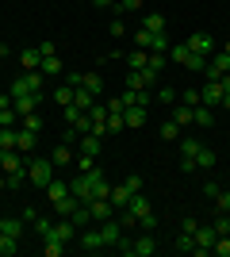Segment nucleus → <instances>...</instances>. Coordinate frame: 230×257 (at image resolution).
<instances>
[{
	"label": "nucleus",
	"instance_id": "1",
	"mask_svg": "<svg viewBox=\"0 0 230 257\" xmlns=\"http://www.w3.org/2000/svg\"><path fill=\"white\" fill-rule=\"evenodd\" d=\"M69 192L81 200V204H88L92 196H108L111 192V184H108V177H104V169H88V173H77L73 181H69Z\"/></svg>",
	"mask_w": 230,
	"mask_h": 257
},
{
	"label": "nucleus",
	"instance_id": "2",
	"mask_svg": "<svg viewBox=\"0 0 230 257\" xmlns=\"http://www.w3.org/2000/svg\"><path fill=\"white\" fill-rule=\"evenodd\" d=\"M50 181H54V161L50 158H27V184L46 188Z\"/></svg>",
	"mask_w": 230,
	"mask_h": 257
},
{
	"label": "nucleus",
	"instance_id": "3",
	"mask_svg": "<svg viewBox=\"0 0 230 257\" xmlns=\"http://www.w3.org/2000/svg\"><path fill=\"white\" fill-rule=\"evenodd\" d=\"M169 62H180L184 69H203V65H207V58L192 54V50H188V43H176V46H169Z\"/></svg>",
	"mask_w": 230,
	"mask_h": 257
},
{
	"label": "nucleus",
	"instance_id": "4",
	"mask_svg": "<svg viewBox=\"0 0 230 257\" xmlns=\"http://www.w3.org/2000/svg\"><path fill=\"white\" fill-rule=\"evenodd\" d=\"M69 85H77V88H85V92H104V77L96 73V69H81V73H69Z\"/></svg>",
	"mask_w": 230,
	"mask_h": 257
},
{
	"label": "nucleus",
	"instance_id": "5",
	"mask_svg": "<svg viewBox=\"0 0 230 257\" xmlns=\"http://www.w3.org/2000/svg\"><path fill=\"white\" fill-rule=\"evenodd\" d=\"M88 131L92 135H100V139H108V104H92L88 107Z\"/></svg>",
	"mask_w": 230,
	"mask_h": 257
},
{
	"label": "nucleus",
	"instance_id": "6",
	"mask_svg": "<svg viewBox=\"0 0 230 257\" xmlns=\"http://www.w3.org/2000/svg\"><path fill=\"white\" fill-rule=\"evenodd\" d=\"M88 215H92V223H104V219H115V207H111V200L108 196H92L88 200Z\"/></svg>",
	"mask_w": 230,
	"mask_h": 257
},
{
	"label": "nucleus",
	"instance_id": "7",
	"mask_svg": "<svg viewBox=\"0 0 230 257\" xmlns=\"http://www.w3.org/2000/svg\"><path fill=\"white\" fill-rule=\"evenodd\" d=\"M153 253H157V238L150 230H142V238H134L131 249H127V257H153Z\"/></svg>",
	"mask_w": 230,
	"mask_h": 257
},
{
	"label": "nucleus",
	"instance_id": "8",
	"mask_svg": "<svg viewBox=\"0 0 230 257\" xmlns=\"http://www.w3.org/2000/svg\"><path fill=\"white\" fill-rule=\"evenodd\" d=\"M188 50L199 54V58H211V54H215V43H211V35L196 31V35H188Z\"/></svg>",
	"mask_w": 230,
	"mask_h": 257
},
{
	"label": "nucleus",
	"instance_id": "9",
	"mask_svg": "<svg viewBox=\"0 0 230 257\" xmlns=\"http://www.w3.org/2000/svg\"><path fill=\"white\" fill-rule=\"evenodd\" d=\"M222 96L226 92H222L219 81H207V85L199 88V104H207V107H222Z\"/></svg>",
	"mask_w": 230,
	"mask_h": 257
},
{
	"label": "nucleus",
	"instance_id": "10",
	"mask_svg": "<svg viewBox=\"0 0 230 257\" xmlns=\"http://www.w3.org/2000/svg\"><path fill=\"white\" fill-rule=\"evenodd\" d=\"M100 238H104V246H119L123 223H119V219H104V223H100Z\"/></svg>",
	"mask_w": 230,
	"mask_h": 257
},
{
	"label": "nucleus",
	"instance_id": "11",
	"mask_svg": "<svg viewBox=\"0 0 230 257\" xmlns=\"http://www.w3.org/2000/svg\"><path fill=\"white\" fill-rule=\"evenodd\" d=\"M77 246L85 249V253H96V249H104V238H100V230H81V234H77Z\"/></svg>",
	"mask_w": 230,
	"mask_h": 257
},
{
	"label": "nucleus",
	"instance_id": "12",
	"mask_svg": "<svg viewBox=\"0 0 230 257\" xmlns=\"http://www.w3.org/2000/svg\"><path fill=\"white\" fill-rule=\"evenodd\" d=\"M100 146H104V139H100V135H92V131H85V135L77 139V154H92V158H96Z\"/></svg>",
	"mask_w": 230,
	"mask_h": 257
},
{
	"label": "nucleus",
	"instance_id": "13",
	"mask_svg": "<svg viewBox=\"0 0 230 257\" xmlns=\"http://www.w3.org/2000/svg\"><path fill=\"white\" fill-rule=\"evenodd\" d=\"M215 226H196V253H211V246H215Z\"/></svg>",
	"mask_w": 230,
	"mask_h": 257
},
{
	"label": "nucleus",
	"instance_id": "14",
	"mask_svg": "<svg viewBox=\"0 0 230 257\" xmlns=\"http://www.w3.org/2000/svg\"><path fill=\"white\" fill-rule=\"evenodd\" d=\"M12 107H16V115H31V111H39V96H31V92H23V96H12Z\"/></svg>",
	"mask_w": 230,
	"mask_h": 257
},
{
	"label": "nucleus",
	"instance_id": "15",
	"mask_svg": "<svg viewBox=\"0 0 230 257\" xmlns=\"http://www.w3.org/2000/svg\"><path fill=\"white\" fill-rule=\"evenodd\" d=\"M35 146H39V135H35V131H27V127L16 131V150L20 154H35Z\"/></svg>",
	"mask_w": 230,
	"mask_h": 257
},
{
	"label": "nucleus",
	"instance_id": "16",
	"mask_svg": "<svg viewBox=\"0 0 230 257\" xmlns=\"http://www.w3.org/2000/svg\"><path fill=\"white\" fill-rule=\"evenodd\" d=\"M43 253L46 257H62V253H66V242H62L54 230H46V234H43Z\"/></svg>",
	"mask_w": 230,
	"mask_h": 257
},
{
	"label": "nucleus",
	"instance_id": "17",
	"mask_svg": "<svg viewBox=\"0 0 230 257\" xmlns=\"http://www.w3.org/2000/svg\"><path fill=\"white\" fill-rule=\"evenodd\" d=\"M77 207H81V200H77L73 192H69V196H62V200H54V215H58V219H69V215H73Z\"/></svg>",
	"mask_w": 230,
	"mask_h": 257
},
{
	"label": "nucleus",
	"instance_id": "18",
	"mask_svg": "<svg viewBox=\"0 0 230 257\" xmlns=\"http://www.w3.org/2000/svg\"><path fill=\"white\" fill-rule=\"evenodd\" d=\"M173 119L180 123V127H188V123H196V107L184 104V100H176V104H173Z\"/></svg>",
	"mask_w": 230,
	"mask_h": 257
},
{
	"label": "nucleus",
	"instance_id": "19",
	"mask_svg": "<svg viewBox=\"0 0 230 257\" xmlns=\"http://www.w3.org/2000/svg\"><path fill=\"white\" fill-rule=\"evenodd\" d=\"M131 188H127V184H115V188H111V192H108V200H111V207H115V211H123V207H127V204H131Z\"/></svg>",
	"mask_w": 230,
	"mask_h": 257
},
{
	"label": "nucleus",
	"instance_id": "20",
	"mask_svg": "<svg viewBox=\"0 0 230 257\" xmlns=\"http://www.w3.org/2000/svg\"><path fill=\"white\" fill-rule=\"evenodd\" d=\"M123 62H127V69H146V62H150V50H138V46H134L131 54H123Z\"/></svg>",
	"mask_w": 230,
	"mask_h": 257
},
{
	"label": "nucleus",
	"instance_id": "21",
	"mask_svg": "<svg viewBox=\"0 0 230 257\" xmlns=\"http://www.w3.org/2000/svg\"><path fill=\"white\" fill-rule=\"evenodd\" d=\"M123 123H127V127H146V107H127V111H123Z\"/></svg>",
	"mask_w": 230,
	"mask_h": 257
},
{
	"label": "nucleus",
	"instance_id": "22",
	"mask_svg": "<svg viewBox=\"0 0 230 257\" xmlns=\"http://www.w3.org/2000/svg\"><path fill=\"white\" fill-rule=\"evenodd\" d=\"M43 192H46V200L54 204V200H62V196H69V181H50Z\"/></svg>",
	"mask_w": 230,
	"mask_h": 257
},
{
	"label": "nucleus",
	"instance_id": "23",
	"mask_svg": "<svg viewBox=\"0 0 230 257\" xmlns=\"http://www.w3.org/2000/svg\"><path fill=\"white\" fill-rule=\"evenodd\" d=\"M169 46H173V43H169V35L157 31V35H150V46H146V50H150V54H169Z\"/></svg>",
	"mask_w": 230,
	"mask_h": 257
},
{
	"label": "nucleus",
	"instance_id": "24",
	"mask_svg": "<svg viewBox=\"0 0 230 257\" xmlns=\"http://www.w3.org/2000/svg\"><path fill=\"white\" fill-rule=\"evenodd\" d=\"M20 62H23V73H27V69H39V65H43V54H39V46L23 50V54H20Z\"/></svg>",
	"mask_w": 230,
	"mask_h": 257
},
{
	"label": "nucleus",
	"instance_id": "25",
	"mask_svg": "<svg viewBox=\"0 0 230 257\" xmlns=\"http://www.w3.org/2000/svg\"><path fill=\"white\" fill-rule=\"evenodd\" d=\"M173 249L176 253H196V234H184V230H180L176 242H173Z\"/></svg>",
	"mask_w": 230,
	"mask_h": 257
},
{
	"label": "nucleus",
	"instance_id": "26",
	"mask_svg": "<svg viewBox=\"0 0 230 257\" xmlns=\"http://www.w3.org/2000/svg\"><path fill=\"white\" fill-rule=\"evenodd\" d=\"M73 92H77V85H69V81H66V85L54 88V100H58L62 107H69V104H73Z\"/></svg>",
	"mask_w": 230,
	"mask_h": 257
},
{
	"label": "nucleus",
	"instance_id": "27",
	"mask_svg": "<svg viewBox=\"0 0 230 257\" xmlns=\"http://www.w3.org/2000/svg\"><path fill=\"white\" fill-rule=\"evenodd\" d=\"M142 27H146V31H153V35H157V31H165V16H161V12H146Z\"/></svg>",
	"mask_w": 230,
	"mask_h": 257
},
{
	"label": "nucleus",
	"instance_id": "28",
	"mask_svg": "<svg viewBox=\"0 0 230 257\" xmlns=\"http://www.w3.org/2000/svg\"><path fill=\"white\" fill-rule=\"evenodd\" d=\"M196 169H215V150H207V146H199V154H196Z\"/></svg>",
	"mask_w": 230,
	"mask_h": 257
},
{
	"label": "nucleus",
	"instance_id": "29",
	"mask_svg": "<svg viewBox=\"0 0 230 257\" xmlns=\"http://www.w3.org/2000/svg\"><path fill=\"white\" fill-rule=\"evenodd\" d=\"M39 73H43V77H58V73H62V62H58V54L43 58V65H39Z\"/></svg>",
	"mask_w": 230,
	"mask_h": 257
},
{
	"label": "nucleus",
	"instance_id": "30",
	"mask_svg": "<svg viewBox=\"0 0 230 257\" xmlns=\"http://www.w3.org/2000/svg\"><path fill=\"white\" fill-rule=\"evenodd\" d=\"M111 8H115V20H123L127 12H138V8H142V0H115Z\"/></svg>",
	"mask_w": 230,
	"mask_h": 257
},
{
	"label": "nucleus",
	"instance_id": "31",
	"mask_svg": "<svg viewBox=\"0 0 230 257\" xmlns=\"http://www.w3.org/2000/svg\"><path fill=\"white\" fill-rule=\"evenodd\" d=\"M77 158V150H73V146H69V142H62V146H58V150H54V165H69V161H73Z\"/></svg>",
	"mask_w": 230,
	"mask_h": 257
},
{
	"label": "nucleus",
	"instance_id": "32",
	"mask_svg": "<svg viewBox=\"0 0 230 257\" xmlns=\"http://www.w3.org/2000/svg\"><path fill=\"white\" fill-rule=\"evenodd\" d=\"M16 249H20V238H12V234H4V230H0V257H12Z\"/></svg>",
	"mask_w": 230,
	"mask_h": 257
},
{
	"label": "nucleus",
	"instance_id": "33",
	"mask_svg": "<svg viewBox=\"0 0 230 257\" xmlns=\"http://www.w3.org/2000/svg\"><path fill=\"white\" fill-rule=\"evenodd\" d=\"M0 230L12 238H23V219H0Z\"/></svg>",
	"mask_w": 230,
	"mask_h": 257
},
{
	"label": "nucleus",
	"instance_id": "34",
	"mask_svg": "<svg viewBox=\"0 0 230 257\" xmlns=\"http://www.w3.org/2000/svg\"><path fill=\"white\" fill-rule=\"evenodd\" d=\"M16 131L20 127H0V150H16Z\"/></svg>",
	"mask_w": 230,
	"mask_h": 257
},
{
	"label": "nucleus",
	"instance_id": "35",
	"mask_svg": "<svg viewBox=\"0 0 230 257\" xmlns=\"http://www.w3.org/2000/svg\"><path fill=\"white\" fill-rule=\"evenodd\" d=\"M73 104L81 107V111H88V107L96 104V96H92V92H85V88H77V92H73Z\"/></svg>",
	"mask_w": 230,
	"mask_h": 257
},
{
	"label": "nucleus",
	"instance_id": "36",
	"mask_svg": "<svg viewBox=\"0 0 230 257\" xmlns=\"http://www.w3.org/2000/svg\"><path fill=\"white\" fill-rule=\"evenodd\" d=\"M161 139H165V142H176V139H180V123H176V119L161 123Z\"/></svg>",
	"mask_w": 230,
	"mask_h": 257
},
{
	"label": "nucleus",
	"instance_id": "37",
	"mask_svg": "<svg viewBox=\"0 0 230 257\" xmlns=\"http://www.w3.org/2000/svg\"><path fill=\"white\" fill-rule=\"evenodd\" d=\"M215 123V115H211L207 104H196V127H211Z\"/></svg>",
	"mask_w": 230,
	"mask_h": 257
},
{
	"label": "nucleus",
	"instance_id": "38",
	"mask_svg": "<svg viewBox=\"0 0 230 257\" xmlns=\"http://www.w3.org/2000/svg\"><path fill=\"white\" fill-rule=\"evenodd\" d=\"M69 219H73V223H77V230H85V226H88V223H92V215H88V207H85V204L77 207V211H73V215H69Z\"/></svg>",
	"mask_w": 230,
	"mask_h": 257
},
{
	"label": "nucleus",
	"instance_id": "39",
	"mask_svg": "<svg viewBox=\"0 0 230 257\" xmlns=\"http://www.w3.org/2000/svg\"><path fill=\"white\" fill-rule=\"evenodd\" d=\"M20 127H27V131H35V135H39V131H43V115H39V111H31V115L20 119Z\"/></svg>",
	"mask_w": 230,
	"mask_h": 257
},
{
	"label": "nucleus",
	"instance_id": "40",
	"mask_svg": "<svg viewBox=\"0 0 230 257\" xmlns=\"http://www.w3.org/2000/svg\"><path fill=\"white\" fill-rule=\"evenodd\" d=\"M153 92H157V100H161V104H176V96H180V92H176V88H169V85H157Z\"/></svg>",
	"mask_w": 230,
	"mask_h": 257
},
{
	"label": "nucleus",
	"instance_id": "41",
	"mask_svg": "<svg viewBox=\"0 0 230 257\" xmlns=\"http://www.w3.org/2000/svg\"><path fill=\"white\" fill-rule=\"evenodd\" d=\"M176 150H180V158H196V154H199V142L196 139H180Z\"/></svg>",
	"mask_w": 230,
	"mask_h": 257
},
{
	"label": "nucleus",
	"instance_id": "42",
	"mask_svg": "<svg viewBox=\"0 0 230 257\" xmlns=\"http://www.w3.org/2000/svg\"><path fill=\"white\" fill-rule=\"evenodd\" d=\"M108 131H111V135L127 131V123H123V111H108Z\"/></svg>",
	"mask_w": 230,
	"mask_h": 257
},
{
	"label": "nucleus",
	"instance_id": "43",
	"mask_svg": "<svg viewBox=\"0 0 230 257\" xmlns=\"http://www.w3.org/2000/svg\"><path fill=\"white\" fill-rule=\"evenodd\" d=\"M211 253H219V257H230V234H219V238H215V246H211Z\"/></svg>",
	"mask_w": 230,
	"mask_h": 257
},
{
	"label": "nucleus",
	"instance_id": "44",
	"mask_svg": "<svg viewBox=\"0 0 230 257\" xmlns=\"http://www.w3.org/2000/svg\"><path fill=\"white\" fill-rule=\"evenodd\" d=\"M77 173H88V169H96V158H92V154H77Z\"/></svg>",
	"mask_w": 230,
	"mask_h": 257
},
{
	"label": "nucleus",
	"instance_id": "45",
	"mask_svg": "<svg viewBox=\"0 0 230 257\" xmlns=\"http://www.w3.org/2000/svg\"><path fill=\"white\" fill-rule=\"evenodd\" d=\"M146 65H150V69H157V73H161L165 65H169V54H150V62H146Z\"/></svg>",
	"mask_w": 230,
	"mask_h": 257
},
{
	"label": "nucleus",
	"instance_id": "46",
	"mask_svg": "<svg viewBox=\"0 0 230 257\" xmlns=\"http://www.w3.org/2000/svg\"><path fill=\"white\" fill-rule=\"evenodd\" d=\"M211 226H215V234H230V215H222V211H219V219H215Z\"/></svg>",
	"mask_w": 230,
	"mask_h": 257
},
{
	"label": "nucleus",
	"instance_id": "47",
	"mask_svg": "<svg viewBox=\"0 0 230 257\" xmlns=\"http://www.w3.org/2000/svg\"><path fill=\"white\" fill-rule=\"evenodd\" d=\"M215 207H219L222 215H230V192H226V188H222V192L215 196Z\"/></svg>",
	"mask_w": 230,
	"mask_h": 257
},
{
	"label": "nucleus",
	"instance_id": "48",
	"mask_svg": "<svg viewBox=\"0 0 230 257\" xmlns=\"http://www.w3.org/2000/svg\"><path fill=\"white\" fill-rule=\"evenodd\" d=\"M180 100L196 107V104H199V88H180Z\"/></svg>",
	"mask_w": 230,
	"mask_h": 257
},
{
	"label": "nucleus",
	"instance_id": "49",
	"mask_svg": "<svg viewBox=\"0 0 230 257\" xmlns=\"http://www.w3.org/2000/svg\"><path fill=\"white\" fill-rule=\"evenodd\" d=\"M27 184V169L23 173H8V188H23Z\"/></svg>",
	"mask_w": 230,
	"mask_h": 257
},
{
	"label": "nucleus",
	"instance_id": "50",
	"mask_svg": "<svg viewBox=\"0 0 230 257\" xmlns=\"http://www.w3.org/2000/svg\"><path fill=\"white\" fill-rule=\"evenodd\" d=\"M50 226H54L50 219H43V215H35V234H39V238H43L46 230H50Z\"/></svg>",
	"mask_w": 230,
	"mask_h": 257
},
{
	"label": "nucleus",
	"instance_id": "51",
	"mask_svg": "<svg viewBox=\"0 0 230 257\" xmlns=\"http://www.w3.org/2000/svg\"><path fill=\"white\" fill-rule=\"evenodd\" d=\"M123 184H127V188H131V192H142V177H138V173H131V177H127V181H123Z\"/></svg>",
	"mask_w": 230,
	"mask_h": 257
},
{
	"label": "nucleus",
	"instance_id": "52",
	"mask_svg": "<svg viewBox=\"0 0 230 257\" xmlns=\"http://www.w3.org/2000/svg\"><path fill=\"white\" fill-rule=\"evenodd\" d=\"M138 226H142V230H150V234H153V226H157V215H142V219H138Z\"/></svg>",
	"mask_w": 230,
	"mask_h": 257
},
{
	"label": "nucleus",
	"instance_id": "53",
	"mask_svg": "<svg viewBox=\"0 0 230 257\" xmlns=\"http://www.w3.org/2000/svg\"><path fill=\"white\" fill-rule=\"evenodd\" d=\"M196 219H192V215H184V223H180V230H184V234H196Z\"/></svg>",
	"mask_w": 230,
	"mask_h": 257
},
{
	"label": "nucleus",
	"instance_id": "54",
	"mask_svg": "<svg viewBox=\"0 0 230 257\" xmlns=\"http://www.w3.org/2000/svg\"><path fill=\"white\" fill-rule=\"evenodd\" d=\"M222 192V188H219V184H215V181H207V184H203V196H207V200H215V196H219Z\"/></svg>",
	"mask_w": 230,
	"mask_h": 257
},
{
	"label": "nucleus",
	"instance_id": "55",
	"mask_svg": "<svg viewBox=\"0 0 230 257\" xmlns=\"http://www.w3.org/2000/svg\"><path fill=\"white\" fill-rule=\"evenodd\" d=\"M180 173H196V158H180Z\"/></svg>",
	"mask_w": 230,
	"mask_h": 257
},
{
	"label": "nucleus",
	"instance_id": "56",
	"mask_svg": "<svg viewBox=\"0 0 230 257\" xmlns=\"http://www.w3.org/2000/svg\"><path fill=\"white\" fill-rule=\"evenodd\" d=\"M123 107H127V104H123V96H111L108 100V111H123Z\"/></svg>",
	"mask_w": 230,
	"mask_h": 257
},
{
	"label": "nucleus",
	"instance_id": "57",
	"mask_svg": "<svg viewBox=\"0 0 230 257\" xmlns=\"http://www.w3.org/2000/svg\"><path fill=\"white\" fill-rule=\"evenodd\" d=\"M111 35L119 39V35H127V27H123V20H111Z\"/></svg>",
	"mask_w": 230,
	"mask_h": 257
},
{
	"label": "nucleus",
	"instance_id": "58",
	"mask_svg": "<svg viewBox=\"0 0 230 257\" xmlns=\"http://www.w3.org/2000/svg\"><path fill=\"white\" fill-rule=\"evenodd\" d=\"M39 54H43V58H50V54H58V50H54V43H39Z\"/></svg>",
	"mask_w": 230,
	"mask_h": 257
},
{
	"label": "nucleus",
	"instance_id": "59",
	"mask_svg": "<svg viewBox=\"0 0 230 257\" xmlns=\"http://www.w3.org/2000/svg\"><path fill=\"white\" fill-rule=\"evenodd\" d=\"M219 85H222V92L230 96V73H222V77H219Z\"/></svg>",
	"mask_w": 230,
	"mask_h": 257
},
{
	"label": "nucleus",
	"instance_id": "60",
	"mask_svg": "<svg viewBox=\"0 0 230 257\" xmlns=\"http://www.w3.org/2000/svg\"><path fill=\"white\" fill-rule=\"evenodd\" d=\"M4 107H12V92H4V96H0V111H4Z\"/></svg>",
	"mask_w": 230,
	"mask_h": 257
},
{
	"label": "nucleus",
	"instance_id": "61",
	"mask_svg": "<svg viewBox=\"0 0 230 257\" xmlns=\"http://www.w3.org/2000/svg\"><path fill=\"white\" fill-rule=\"evenodd\" d=\"M92 4H96V8H111V4H115V0H92Z\"/></svg>",
	"mask_w": 230,
	"mask_h": 257
},
{
	"label": "nucleus",
	"instance_id": "62",
	"mask_svg": "<svg viewBox=\"0 0 230 257\" xmlns=\"http://www.w3.org/2000/svg\"><path fill=\"white\" fill-rule=\"evenodd\" d=\"M4 188H8V177H4V173H0V192H4Z\"/></svg>",
	"mask_w": 230,
	"mask_h": 257
},
{
	"label": "nucleus",
	"instance_id": "63",
	"mask_svg": "<svg viewBox=\"0 0 230 257\" xmlns=\"http://www.w3.org/2000/svg\"><path fill=\"white\" fill-rule=\"evenodd\" d=\"M0 158H4V150H0Z\"/></svg>",
	"mask_w": 230,
	"mask_h": 257
}]
</instances>
